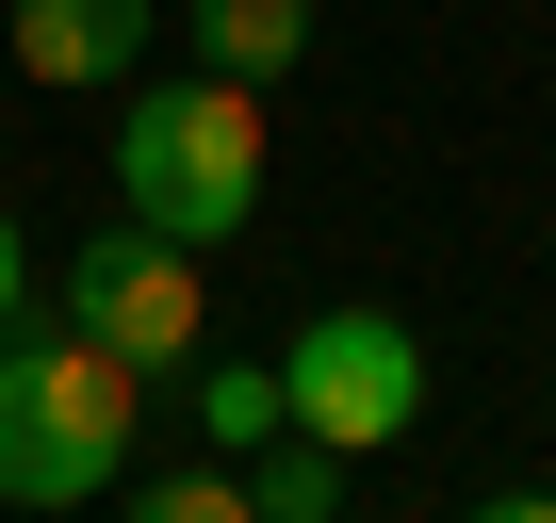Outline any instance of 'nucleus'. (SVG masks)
<instances>
[{
  "label": "nucleus",
  "instance_id": "nucleus-1",
  "mask_svg": "<svg viewBox=\"0 0 556 523\" xmlns=\"http://www.w3.org/2000/svg\"><path fill=\"white\" fill-rule=\"evenodd\" d=\"M131 442H148V377L99 328L66 311L0 328V507H99L131 490Z\"/></svg>",
  "mask_w": 556,
  "mask_h": 523
},
{
  "label": "nucleus",
  "instance_id": "nucleus-2",
  "mask_svg": "<svg viewBox=\"0 0 556 523\" xmlns=\"http://www.w3.org/2000/svg\"><path fill=\"white\" fill-rule=\"evenodd\" d=\"M115 213L180 229L197 262L245 245V229H262V82H229V66L131 82V115H115Z\"/></svg>",
  "mask_w": 556,
  "mask_h": 523
},
{
  "label": "nucleus",
  "instance_id": "nucleus-3",
  "mask_svg": "<svg viewBox=\"0 0 556 523\" xmlns=\"http://www.w3.org/2000/svg\"><path fill=\"white\" fill-rule=\"evenodd\" d=\"M50 311H66V328H99L148 393H164V377H197V344H213V279H197V245H180V229H148V213H115L99 245H66V262H50Z\"/></svg>",
  "mask_w": 556,
  "mask_h": 523
},
{
  "label": "nucleus",
  "instance_id": "nucleus-4",
  "mask_svg": "<svg viewBox=\"0 0 556 523\" xmlns=\"http://www.w3.org/2000/svg\"><path fill=\"white\" fill-rule=\"evenodd\" d=\"M278 409H295L312 442H344V458H377V442H409V425H426V344H409L393 311L328 295L295 344H278Z\"/></svg>",
  "mask_w": 556,
  "mask_h": 523
},
{
  "label": "nucleus",
  "instance_id": "nucleus-5",
  "mask_svg": "<svg viewBox=\"0 0 556 523\" xmlns=\"http://www.w3.org/2000/svg\"><path fill=\"white\" fill-rule=\"evenodd\" d=\"M148 34H164V0H17V82L115 99V82H148Z\"/></svg>",
  "mask_w": 556,
  "mask_h": 523
},
{
  "label": "nucleus",
  "instance_id": "nucleus-6",
  "mask_svg": "<svg viewBox=\"0 0 556 523\" xmlns=\"http://www.w3.org/2000/svg\"><path fill=\"white\" fill-rule=\"evenodd\" d=\"M344 507H361V458L312 442V425H278V442L245 458V523H344Z\"/></svg>",
  "mask_w": 556,
  "mask_h": 523
},
{
  "label": "nucleus",
  "instance_id": "nucleus-7",
  "mask_svg": "<svg viewBox=\"0 0 556 523\" xmlns=\"http://www.w3.org/2000/svg\"><path fill=\"white\" fill-rule=\"evenodd\" d=\"M180 34H197V66H229V82H295L312 0H180Z\"/></svg>",
  "mask_w": 556,
  "mask_h": 523
},
{
  "label": "nucleus",
  "instance_id": "nucleus-8",
  "mask_svg": "<svg viewBox=\"0 0 556 523\" xmlns=\"http://www.w3.org/2000/svg\"><path fill=\"white\" fill-rule=\"evenodd\" d=\"M180 409H197V442H213V458H262L278 425H295V409H278V360H197V393H180Z\"/></svg>",
  "mask_w": 556,
  "mask_h": 523
},
{
  "label": "nucleus",
  "instance_id": "nucleus-9",
  "mask_svg": "<svg viewBox=\"0 0 556 523\" xmlns=\"http://www.w3.org/2000/svg\"><path fill=\"white\" fill-rule=\"evenodd\" d=\"M148 523H245V458H164L148 474Z\"/></svg>",
  "mask_w": 556,
  "mask_h": 523
},
{
  "label": "nucleus",
  "instance_id": "nucleus-10",
  "mask_svg": "<svg viewBox=\"0 0 556 523\" xmlns=\"http://www.w3.org/2000/svg\"><path fill=\"white\" fill-rule=\"evenodd\" d=\"M34 311V245H17V213H0V328Z\"/></svg>",
  "mask_w": 556,
  "mask_h": 523
}]
</instances>
